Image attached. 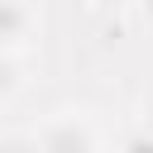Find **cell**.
Segmentation results:
<instances>
[{
    "mask_svg": "<svg viewBox=\"0 0 153 153\" xmlns=\"http://www.w3.org/2000/svg\"><path fill=\"white\" fill-rule=\"evenodd\" d=\"M19 86H24V53L0 48V100L19 96Z\"/></svg>",
    "mask_w": 153,
    "mask_h": 153,
    "instance_id": "3957f363",
    "label": "cell"
},
{
    "mask_svg": "<svg viewBox=\"0 0 153 153\" xmlns=\"http://www.w3.org/2000/svg\"><path fill=\"white\" fill-rule=\"evenodd\" d=\"M120 143H124V148H153V129H134V134H124Z\"/></svg>",
    "mask_w": 153,
    "mask_h": 153,
    "instance_id": "277c9868",
    "label": "cell"
},
{
    "mask_svg": "<svg viewBox=\"0 0 153 153\" xmlns=\"http://www.w3.org/2000/svg\"><path fill=\"white\" fill-rule=\"evenodd\" d=\"M38 29H43V19H38L33 0H0V48L24 53V48H33Z\"/></svg>",
    "mask_w": 153,
    "mask_h": 153,
    "instance_id": "7a4b0ae2",
    "label": "cell"
},
{
    "mask_svg": "<svg viewBox=\"0 0 153 153\" xmlns=\"http://www.w3.org/2000/svg\"><path fill=\"white\" fill-rule=\"evenodd\" d=\"M134 14H139V24L153 33V0H134Z\"/></svg>",
    "mask_w": 153,
    "mask_h": 153,
    "instance_id": "8992f818",
    "label": "cell"
},
{
    "mask_svg": "<svg viewBox=\"0 0 153 153\" xmlns=\"http://www.w3.org/2000/svg\"><path fill=\"white\" fill-rule=\"evenodd\" d=\"M33 148H53V153H72V148H105L110 134L86 115V110H57L48 115L33 134H29Z\"/></svg>",
    "mask_w": 153,
    "mask_h": 153,
    "instance_id": "6da1fadb",
    "label": "cell"
},
{
    "mask_svg": "<svg viewBox=\"0 0 153 153\" xmlns=\"http://www.w3.org/2000/svg\"><path fill=\"white\" fill-rule=\"evenodd\" d=\"M96 14H115V10H124V5H134V0H86Z\"/></svg>",
    "mask_w": 153,
    "mask_h": 153,
    "instance_id": "5b68a950",
    "label": "cell"
}]
</instances>
